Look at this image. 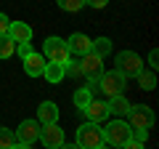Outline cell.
Listing matches in <instances>:
<instances>
[{"mask_svg":"<svg viewBox=\"0 0 159 149\" xmlns=\"http://www.w3.org/2000/svg\"><path fill=\"white\" fill-rule=\"evenodd\" d=\"M77 147H82V149L103 147V128H101V123L88 120L85 125H80L77 128Z\"/></svg>","mask_w":159,"mask_h":149,"instance_id":"1","label":"cell"},{"mask_svg":"<svg viewBox=\"0 0 159 149\" xmlns=\"http://www.w3.org/2000/svg\"><path fill=\"white\" fill-rule=\"evenodd\" d=\"M130 123L125 120V117H117V120H111L106 128H103V144H111V147H125L127 141H130Z\"/></svg>","mask_w":159,"mask_h":149,"instance_id":"2","label":"cell"},{"mask_svg":"<svg viewBox=\"0 0 159 149\" xmlns=\"http://www.w3.org/2000/svg\"><path fill=\"white\" fill-rule=\"evenodd\" d=\"M43 56H45L48 61L66 64L69 59H72V51H69V46H66L64 37H45V43H43Z\"/></svg>","mask_w":159,"mask_h":149,"instance_id":"3","label":"cell"},{"mask_svg":"<svg viewBox=\"0 0 159 149\" xmlns=\"http://www.w3.org/2000/svg\"><path fill=\"white\" fill-rule=\"evenodd\" d=\"M114 67H117L119 74H125V77H135L143 69V61H141V56L133 53V51H119L117 56H114Z\"/></svg>","mask_w":159,"mask_h":149,"instance_id":"4","label":"cell"},{"mask_svg":"<svg viewBox=\"0 0 159 149\" xmlns=\"http://www.w3.org/2000/svg\"><path fill=\"white\" fill-rule=\"evenodd\" d=\"M127 123H130V128H143V131H148V128L154 125V109L151 107H146V104H135L133 107L130 104V109H127Z\"/></svg>","mask_w":159,"mask_h":149,"instance_id":"5","label":"cell"},{"mask_svg":"<svg viewBox=\"0 0 159 149\" xmlns=\"http://www.w3.org/2000/svg\"><path fill=\"white\" fill-rule=\"evenodd\" d=\"M125 85H127V77H125V74H119L117 69H111V72H103L101 77H98V91L106 93V96L125 93Z\"/></svg>","mask_w":159,"mask_h":149,"instance_id":"6","label":"cell"},{"mask_svg":"<svg viewBox=\"0 0 159 149\" xmlns=\"http://www.w3.org/2000/svg\"><path fill=\"white\" fill-rule=\"evenodd\" d=\"M77 61H80V69H82V74H85L88 80H98L103 74V59L98 56V53L88 51V53H82Z\"/></svg>","mask_w":159,"mask_h":149,"instance_id":"7","label":"cell"},{"mask_svg":"<svg viewBox=\"0 0 159 149\" xmlns=\"http://www.w3.org/2000/svg\"><path fill=\"white\" fill-rule=\"evenodd\" d=\"M37 138L43 141V147H48V149L64 147V131L58 128V123H45V125H40Z\"/></svg>","mask_w":159,"mask_h":149,"instance_id":"8","label":"cell"},{"mask_svg":"<svg viewBox=\"0 0 159 149\" xmlns=\"http://www.w3.org/2000/svg\"><path fill=\"white\" fill-rule=\"evenodd\" d=\"M40 133V123L37 120H24L21 125L16 128V147H32L37 141Z\"/></svg>","mask_w":159,"mask_h":149,"instance_id":"9","label":"cell"},{"mask_svg":"<svg viewBox=\"0 0 159 149\" xmlns=\"http://www.w3.org/2000/svg\"><path fill=\"white\" fill-rule=\"evenodd\" d=\"M45 61H48V59L43 56V53H37V51H29L27 56H24V72H27L29 77H43Z\"/></svg>","mask_w":159,"mask_h":149,"instance_id":"10","label":"cell"},{"mask_svg":"<svg viewBox=\"0 0 159 149\" xmlns=\"http://www.w3.org/2000/svg\"><path fill=\"white\" fill-rule=\"evenodd\" d=\"M80 112H85L88 120L101 123V120H106V117H109V104H106V101H101V99H90V101H88L85 107L80 109Z\"/></svg>","mask_w":159,"mask_h":149,"instance_id":"11","label":"cell"},{"mask_svg":"<svg viewBox=\"0 0 159 149\" xmlns=\"http://www.w3.org/2000/svg\"><path fill=\"white\" fill-rule=\"evenodd\" d=\"M37 123L45 125V123H58V107L53 101H43L37 107Z\"/></svg>","mask_w":159,"mask_h":149,"instance_id":"12","label":"cell"},{"mask_svg":"<svg viewBox=\"0 0 159 149\" xmlns=\"http://www.w3.org/2000/svg\"><path fill=\"white\" fill-rule=\"evenodd\" d=\"M8 35L13 37V43H29V40H32V27L24 24V22H11Z\"/></svg>","mask_w":159,"mask_h":149,"instance_id":"13","label":"cell"},{"mask_svg":"<svg viewBox=\"0 0 159 149\" xmlns=\"http://www.w3.org/2000/svg\"><path fill=\"white\" fill-rule=\"evenodd\" d=\"M109 115L114 117H125L127 115V109H130V101L125 99V93H117V96H109Z\"/></svg>","mask_w":159,"mask_h":149,"instance_id":"14","label":"cell"},{"mask_svg":"<svg viewBox=\"0 0 159 149\" xmlns=\"http://www.w3.org/2000/svg\"><path fill=\"white\" fill-rule=\"evenodd\" d=\"M66 46H69V51H72V53L82 56V53L90 51V37H88V35H82V32H74L72 37L66 40Z\"/></svg>","mask_w":159,"mask_h":149,"instance_id":"15","label":"cell"},{"mask_svg":"<svg viewBox=\"0 0 159 149\" xmlns=\"http://www.w3.org/2000/svg\"><path fill=\"white\" fill-rule=\"evenodd\" d=\"M43 77H45L48 83H61L66 74H64V64L61 61H45V69H43Z\"/></svg>","mask_w":159,"mask_h":149,"instance_id":"16","label":"cell"},{"mask_svg":"<svg viewBox=\"0 0 159 149\" xmlns=\"http://www.w3.org/2000/svg\"><path fill=\"white\" fill-rule=\"evenodd\" d=\"M135 77H138V85L143 91H154L157 88V74H154V69H141Z\"/></svg>","mask_w":159,"mask_h":149,"instance_id":"17","label":"cell"},{"mask_svg":"<svg viewBox=\"0 0 159 149\" xmlns=\"http://www.w3.org/2000/svg\"><path fill=\"white\" fill-rule=\"evenodd\" d=\"M90 51L103 59V56H109L114 48H111V40H109V37H96V40H90Z\"/></svg>","mask_w":159,"mask_h":149,"instance_id":"18","label":"cell"},{"mask_svg":"<svg viewBox=\"0 0 159 149\" xmlns=\"http://www.w3.org/2000/svg\"><path fill=\"white\" fill-rule=\"evenodd\" d=\"M13 53H16V43H13L11 35H0V59L6 61V59H11Z\"/></svg>","mask_w":159,"mask_h":149,"instance_id":"19","label":"cell"},{"mask_svg":"<svg viewBox=\"0 0 159 149\" xmlns=\"http://www.w3.org/2000/svg\"><path fill=\"white\" fill-rule=\"evenodd\" d=\"M16 147V131L0 128V149H13Z\"/></svg>","mask_w":159,"mask_h":149,"instance_id":"20","label":"cell"},{"mask_svg":"<svg viewBox=\"0 0 159 149\" xmlns=\"http://www.w3.org/2000/svg\"><path fill=\"white\" fill-rule=\"evenodd\" d=\"M90 99H93V91H90V88H77L74 96H72V101H74V107H77V109H82Z\"/></svg>","mask_w":159,"mask_h":149,"instance_id":"21","label":"cell"},{"mask_svg":"<svg viewBox=\"0 0 159 149\" xmlns=\"http://www.w3.org/2000/svg\"><path fill=\"white\" fill-rule=\"evenodd\" d=\"M56 3H58V8L66 11V13H77L80 8L88 6V0H56Z\"/></svg>","mask_w":159,"mask_h":149,"instance_id":"22","label":"cell"},{"mask_svg":"<svg viewBox=\"0 0 159 149\" xmlns=\"http://www.w3.org/2000/svg\"><path fill=\"white\" fill-rule=\"evenodd\" d=\"M64 74H66V77H80V74H82L80 61H72V59H69V61L64 64Z\"/></svg>","mask_w":159,"mask_h":149,"instance_id":"23","label":"cell"},{"mask_svg":"<svg viewBox=\"0 0 159 149\" xmlns=\"http://www.w3.org/2000/svg\"><path fill=\"white\" fill-rule=\"evenodd\" d=\"M8 27H11V19L6 13H0V35H8Z\"/></svg>","mask_w":159,"mask_h":149,"instance_id":"24","label":"cell"},{"mask_svg":"<svg viewBox=\"0 0 159 149\" xmlns=\"http://www.w3.org/2000/svg\"><path fill=\"white\" fill-rule=\"evenodd\" d=\"M29 51H32V46H29V43H16V53H19V56H21V59L27 56Z\"/></svg>","mask_w":159,"mask_h":149,"instance_id":"25","label":"cell"},{"mask_svg":"<svg viewBox=\"0 0 159 149\" xmlns=\"http://www.w3.org/2000/svg\"><path fill=\"white\" fill-rule=\"evenodd\" d=\"M148 67H151V69H157V67H159V51H157V48L148 53Z\"/></svg>","mask_w":159,"mask_h":149,"instance_id":"26","label":"cell"},{"mask_svg":"<svg viewBox=\"0 0 159 149\" xmlns=\"http://www.w3.org/2000/svg\"><path fill=\"white\" fill-rule=\"evenodd\" d=\"M109 0H88V6H93V8H103Z\"/></svg>","mask_w":159,"mask_h":149,"instance_id":"27","label":"cell"}]
</instances>
